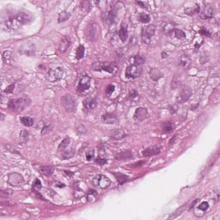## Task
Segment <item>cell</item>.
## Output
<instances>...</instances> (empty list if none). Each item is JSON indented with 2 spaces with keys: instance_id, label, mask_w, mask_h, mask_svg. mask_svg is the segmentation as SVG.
<instances>
[{
  "instance_id": "4316f807",
  "label": "cell",
  "mask_w": 220,
  "mask_h": 220,
  "mask_svg": "<svg viewBox=\"0 0 220 220\" xmlns=\"http://www.w3.org/2000/svg\"><path fill=\"white\" fill-rule=\"evenodd\" d=\"M20 121L23 126H32L34 125V120L28 116H22L20 117Z\"/></svg>"
},
{
  "instance_id": "f907efd6",
  "label": "cell",
  "mask_w": 220,
  "mask_h": 220,
  "mask_svg": "<svg viewBox=\"0 0 220 220\" xmlns=\"http://www.w3.org/2000/svg\"><path fill=\"white\" fill-rule=\"evenodd\" d=\"M14 89H15V84H11L10 86H8L7 88L4 89V92L7 93V94H10V93L13 92Z\"/></svg>"
},
{
  "instance_id": "83f0119b",
  "label": "cell",
  "mask_w": 220,
  "mask_h": 220,
  "mask_svg": "<svg viewBox=\"0 0 220 220\" xmlns=\"http://www.w3.org/2000/svg\"><path fill=\"white\" fill-rule=\"evenodd\" d=\"M29 133L26 130H22L20 132V137H19V142L21 144H26L29 140Z\"/></svg>"
},
{
  "instance_id": "4dcf8cb0",
  "label": "cell",
  "mask_w": 220,
  "mask_h": 220,
  "mask_svg": "<svg viewBox=\"0 0 220 220\" xmlns=\"http://www.w3.org/2000/svg\"><path fill=\"white\" fill-rule=\"evenodd\" d=\"M91 3L89 1H83L81 2L80 4V9L82 11H84V12H88V11H90L91 9Z\"/></svg>"
},
{
  "instance_id": "9a60e30c",
  "label": "cell",
  "mask_w": 220,
  "mask_h": 220,
  "mask_svg": "<svg viewBox=\"0 0 220 220\" xmlns=\"http://www.w3.org/2000/svg\"><path fill=\"white\" fill-rule=\"evenodd\" d=\"M70 46H71V38L69 36H65L59 42V51L60 53H66Z\"/></svg>"
},
{
  "instance_id": "816d5d0a",
  "label": "cell",
  "mask_w": 220,
  "mask_h": 220,
  "mask_svg": "<svg viewBox=\"0 0 220 220\" xmlns=\"http://www.w3.org/2000/svg\"><path fill=\"white\" fill-rule=\"evenodd\" d=\"M77 131H78V132H80V133H85L86 132V129H85V127L83 125H79L77 126Z\"/></svg>"
},
{
  "instance_id": "7a4b0ae2",
  "label": "cell",
  "mask_w": 220,
  "mask_h": 220,
  "mask_svg": "<svg viewBox=\"0 0 220 220\" xmlns=\"http://www.w3.org/2000/svg\"><path fill=\"white\" fill-rule=\"evenodd\" d=\"M64 74V71L61 67H56L54 69H50L46 73V78L51 83H54L56 81L60 80Z\"/></svg>"
},
{
  "instance_id": "1f68e13d",
  "label": "cell",
  "mask_w": 220,
  "mask_h": 220,
  "mask_svg": "<svg viewBox=\"0 0 220 220\" xmlns=\"http://www.w3.org/2000/svg\"><path fill=\"white\" fill-rule=\"evenodd\" d=\"M96 196H97V194H96V191L94 190V189H89V192L87 193V199L89 202H93L96 200Z\"/></svg>"
},
{
  "instance_id": "9f6ffc18",
  "label": "cell",
  "mask_w": 220,
  "mask_h": 220,
  "mask_svg": "<svg viewBox=\"0 0 220 220\" xmlns=\"http://www.w3.org/2000/svg\"><path fill=\"white\" fill-rule=\"evenodd\" d=\"M145 164V162H144V161H140V162H139V163L135 164L133 167H139V166H141L140 164Z\"/></svg>"
},
{
  "instance_id": "11a10c76",
  "label": "cell",
  "mask_w": 220,
  "mask_h": 220,
  "mask_svg": "<svg viewBox=\"0 0 220 220\" xmlns=\"http://www.w3.org/2000/svg\"><path fill=\"white\" fill-rule=\"evenodd\" d=\"M176 139V135H175L172 139H170V140H169V145H171V144H173L175 143V140Z\"/></svg>"
},
{
  "instance_id": "484cf974",
  "label": "cell",
  "mask_w": 220,
  "mask_h": 220,
  "mask_svg": "<svg viewBox=\"0 0 220 220\" xmlns=\"http://www.w3.org/2000/svg\"><path fill=\"white\" fill-rule=\"evenodd\" d=\"M150 75H151V77L153 80H158V79H160L161 77H163L162 72H161L158 69H156V68H153V69L151 70Z\"/></svg>"
},
{
  "instance_id": "44dd1931",
  "label": "cell",
  "mask_w": 220,
  "mask_h": 220,
  "mask_svg": "<svg viewBox=\"0 0 220 220\" xmlns=\"http://www.w3.org/2000/svg\"><path fill=\"white\" fill-rule=\"evenodd\" d=\"M132 157V152L130 151H121L119 154L115 156V159L116 160H124V159H130Z\"/></svg>"
},
{
  "instance_id": "8fae6325",
  "label": "cell",
  "mask_w": 220,
  "mask_h": 220,
  "mask_svg": "<svg viewBox=\"0 0 220 220\" xmlns=\"http://www.w3.org/2000/svg\"><path fill=\"white\" fill-rule=\"evenodd\" d=\"M15 16L17 18V20L21 22L22 25L29 23V22L32 21V19H33L32 15L30 13H28V12H19Z\"/></svg>"
},
{
  "instance_id": "f6af8a7d",
  "label": "cell",
  "mask_w": 220,
  "mask_h": 220,
  "mask_svg": "<svg viewBox=\"0 0 220 220\" xmlns=\"http://www.w3.org/2000/svg\"><path fill=\"white\" fill-rule=\"evenodd\" d=\"M95 162H96V164H97L98 165L102 166V165H105L107 164V159H106V158H101V157H98V158H96V159L95 160Z\"/></svg>"
},
{
  "instance_id": "9c48e42d",
  "label": "cell",
  "mask_w": 220,
  "mask_h": 220,
  "mask_svg": "<svg viewBox=\"0 0 220 220\" xmlns=\"http://www.w3.org/2000/svg\"><path fill=\"white\" fill-rule=\"evenodd\" d=\"M90 77L89 76H84V77H81L79 83H78V85H77V90L79 92H84L85 90L89 89V88L90 87Z\"/></svg>"
},
{
  "instance_id": "f1b7e54d",
  "label": "cell",
  "mask_w": 220,
  "mask_h": 220,
  "mask_svg": "<svg viewBox=\"0 0 220 220\" xmlns=\"http://www.w3.org/2000/svg\"><path fill=\"white\" fill-rule=\"evenodd\" d=\"M174 128H175L174 124H173L172 122H169V121L164 122V123L163 124V126H162V129H163V131L165 132H172V131L174 130Z\"/></svg>"
},
{
  "instance_id": "ffe728a7",
  "label": "cell",
  "mask_w": 220,
  "mask_h": 220,
  "mask_svg": "<svg viewBox=\"0 0 220 220\" xmlns=\"http://www.w3.org/2000/svg\"><path fill=\"white\" fill-rule=\"evenodd\" d=\"M175 30V24L173 22H165L163 26V31L165 34H169Z\"/></svg>"
},
{
  "instance_id": "ee69618b",
  "label": "cell",
  "mask_w": 220,
  "mask_h": 220,
  "mask_svg": "<svg viewBox=\"0 0 220 220\" xmlns=\"http://www.w3.org/2000/svg\"><path fill=\"white\" fill-rule=\"evenodd\" d=\"M199 33L201 35H204V36H207V37H210V36H211V33H210L207 29H206L203 28V27L199 30Z\"/></svg>"
},
{
  "instance_id": "5bb4252c",
  "label": "cell",
  "mask_w": 220,
  "mask_h": 220,
  "mask_svg": "<svg viewBox=\"0 0 220 220\" xmlns=\"http://www.w3.org/2000/svg\"><path fill=\"white\" fill-rule=\"evenodd\" d=\"M148 116V113H147V109L144 108H138L135 110L133 117L134 120L137 121H144L146 117Z\"/></svg>"
},
{
  "instance_id": "836d02e7",
  "label": "cell",
  "mask_w": 220,
  "mask_h": 220,
  "mask_svg": "<svg viewBox=\"0 0 220 220\" xmlns=\"http://www.w3.org/2000/svg\"><path fill=\"white\" fill-rule=\"evenodd\" d=\"M189 64V59L188 57L186 56V55H183L180 58V60H179V65L181 67H187V65Z\"/></svg>"
},
{
  "instance_id": "cb8c5ba5",
  "label": "cell",
  "mask_w": 220,
  "mask_h": 220,
  "mask_svg": "<svg viewBox=\"0 0 220 220\" xmlns=\"http://www.w3.org/2000/svg\"><path fill=\"white\" fill-rule=\"evenodd\" d=\"M40 171L41 174L46 176H50L54 173V169L51 166H41L40 168Z\"/></svg>"
},
{
  "instance_id": "d6a6232c",
  "label": "cell",
  "mask_w": 220,
  "mask_h": 220,
  "mask_svg": "<svg viewBox=\"0 0 220 220\" xmlns=\"http://www.w3.org/2000/svg\"><path fill=\"white\" fill-rule=\"evenodd\" d=\"M84 56V46L83 45H79L78 47L77 48V52H76V57L78 60L82 59Z\"/></svg>"
},
{
  "instance_id": "bcb514c9",
  "label": "cell",
  "mask_w": 220,
  "mask_h": 220,
  "mask_svg": "<svg viewBox=\"0 0 220 220\" xmlns=\"http://www.w3.org/2000/svg\"><path fill=\"white\" fill-rule=\"evenodd\" d=\"M41 182L39 179H36L33 183V187L34 189H41Z\"/></svg>"
},
{
  "instance_id": "30bf717a",
  "label": "cell",
  "mask_w": 220,
  "mask_h": 220,
  "mask_svg": "<svg viewBox=\"0 0 220 220\" xmlns=\"http://www.w3.org/2000/svg\"><path fill=\"white\" fill-rule=\"evenodd\" d=\"M2 25H5L7 29H14L15 30V29H18L19 28H21L22 24L17 20V18L16 16H13V17H11L10 19H8L4 23L3 22Z\"/></svg>"
},
{
  "instance_id": "2e32d148",
  "label": "cell",
  "mask_w": 220,
  "mask_h": 220,
  "mask_svg": "<svg viewBox=\"0 0 220 220\" xmlns=\"http://www.w3.org/2000/svg\"><path fill=\"white\" fill-rule=\"evenodd\" d=\"M161 152V149L158 146H151L146 148L145 150H144L143 151V156H155V155L159 154Z\"/></svg>"
},
{
  "instance_id": "7402d4cb",
  "label": "cell",
  "mask_w": 220,
  "mask_h": 220,
  "mask_svg": "<svg viewBox=\"0 0 220 220\" xmlns=\"http://www.w3.org/2000/svg\"><path fill=\"white\" fill-rule=\"evenodd\" d=\"M214 14V10L211 6H207L206 7L205 11H203V18L204 19H210L213 16Z\"/></svg>"
},
{
  "instance_id": "680465c9",
  "label": "cell",
  "mask_w": 220,
  "mask_h": 220,
  "mask_svg": "<svg viewBox=\"0 0 220 220\" xmlns=\"http://www.w3.org/2000/svg\"><path fill=\"white\" fill-rule=\"evenodd\" d=\"M198 202V199H195L194 201V203L192 204V206H191V208H193V207H194V206H195V204Z\"/></svg>"
},
{
  "instance_id": "74e56055",
  "label": "cell",
  "mask_w": 220,
  "mask_h": 220,
  "mask_svg": "<svg viewBox=\"0 0 220 220\" xmlns=\"http://www.w3.org/2000/svg\"><path fill=\"white\" fill-rule=\"evenodd\" d=\"M11 53L10 51H4L3 52V55H2V58H3V60L5 64H9L10 63V60H11Z\"/></svg>"
},
{
  "instance_id": "d6986e66",
  "label": "cell",
  "mask_w": 220,
  "mask_h": 220,
  "mask_svg": "<svg viewBox=\"0 0 220 220\" xmlns=\"http://www.w3.org/2000/svg\"><path fill=\"white\" fill-rule=\"evenodd\" d=\"M119 37L123 42H125L127 40L128 37V32H127V28L126 25L122 24L121 26V29L119 30Z\"/></svg>"
},
{
  "instance_id": "ac0fdd59",
  "label": "cell",
  "mask_w": 220,
  "mask_h": 220,
  "mask_svg": "<svg viewBox=\"0 0 220 220\" xmlns=\"http://www.w3.org/2000/svg\"><path fill=\"white\" fill-rule=\"evenodd\" d=\"M129 62H130L131 65L139 66H141V65H143V64H144V62H145V58L143 57V56H141V55H135V56H133L132 58H130Z\"/></svg>"
},
{
  "instance_id": "f546056e",
  "label": "cell",
  "mask_w": 220,
  "mask_h": 220,
  "mask_svg": "<svg viewBox=\"0 0 220 220\" xmlns=\"http://www.w3.org/2000/svg\"><path fill=\"white\" fill-rule=\"evenodd\" d=\"M71 17V14L67 11H62L59 14V17H58V21L59 22H66V20H68Z\"/></svg>"
},
{
  "instance_id": "681fc988",
  "label": "cell",
  "mask_w": 220,
  "mask_h": 220,
  "mask_svg": "<svg viewBox=\"0 0 220 220\" xmlns=\"http://www.w3.org/2000/svg\"><path fill=\"white\" fill-rule=\"evenodd\" d=\"M138 96H139V94H138V92L135 89H132L130 91V93H129V98L130 99H134V98H136Z\"/></svg>"
},
{
  "instance_id": "b9f144b4",
  "label": "cell",
  "mask_w": 220,
  "mask_h": 220,
  "mask_svg": "<svg viewBox=\"0 0 220 220\" xmlns=\"http://www.w3.org/2000/svg\"><path fill=\"white\" fill-rule=\"evenodd\" d=\"M208 208H209V204L206 201L201 202L198 206V209L200 210L201 211H206L208 210Z\"/></svg>"
},
{
  "instance_id": "60d3db41",
  "label": "cell",
  "mask_w": 220,
  "mask_h": 220,
  "mask_svg": "<svg viewBox=\"0 0 220 220\" xmlns=\"http://www.w3.org/2000/svg\"><path fill=\"white\" fill-rule=\"evenodd\" d=\"M114 89H115V87H114V84H109L106 89H105V96H107V97H109L110 96L113 94V92L114 91Z\"/></svg>"
},
{
  "instance_id": "f5cc1de1",
  "label": "cell",
  "mask_w": 220,
  "mask_h": 220,
  "mask_svg": "<svg viewBox=\"0 0 220 220\" xmlns=\"http://www.w3.org/2000/svg\"><path fill=\"white\" fill-rule=\"evenodd\" d=\"M64 173H65V175H66V176H69V177H71V176H73V175H74V173H73V172H71V171H67V170L64 171Z\"/></svg>"
},
{
  "instance_id": "603a6c76",
  "label": "cell",
  "mask_w": 220,
  "mask_h": 220,
  "mask_svg": "<svg viewBox=\"0 0 220 220\" xmlns=\"http://www.w3.org/2000/svg\"><path fill=\"white\" fill-rule=\"evenodd\" d=\"M114 176L116 177V180H117V181L119 182V184H124V183H126V181H128V180H129V177L127 176H126V175H124V174H121V173H114Z\"/></svg>"
},
{
  "instance_id": "6f0895ef",
  "label": "cell",
  "mask_w": 220,
  "mask_h": 220,
  "mask_svg": "<svg viewBox=\"0 0 220 220\" xmlns=\"http://www.w3.org/2000/svg\"><path fill=\"white\" fill-rule=\"evenodd\" d=\"M168 57V54L166 52H163L162 53V58H167Z\"/></svg>"
},
{
  "instance_id": "e0dca14e",
  "label": "cell",
  "mask_w": 220,
  "mask_h": 220,
  "mask_svg": "<svg viewBox=\"0 0 220 220\" xmlns=\"http://www.w3.org/2000/svg\"><path fill=\"white\" fill-rule=\"evenodd\" d=\"M84 109L89 111V110L94 109L97 106V101L94 98H86L83 102Z\"/></svg>"
},
{
  "instance_id": "3957f363",
  "label": "cell",
  "mask_w": 220,
  "mask_h": 220,
  "mask_svg": "<svg viewBox=\"0 0 220 220\" xmlns=\"http://www.w3.org/2000/svg\"><path fill=\"white\" fill-rule=\"evenodd\" d=\"M116 69V65L111 62H97L93 65L94 71H106L109 73H113Z\"/></svg>"
},
{
  "instance_id": "4fadbf2b",
  "label": "cell",
  "mask_w": 220,
  "mask_h": 220,
  "mask_svg": "<svg viewBox=\"0 0 220 220\" xmlns=\"http://www.w3.org/2000/svg\"><path fill=\"white\" fill-rule=\"evenodd\" d=\"M101 122H103L104 124H107V125H114V124H116L117 121H118V119H117V116L114 114H105L103 115H101Z\"/></svg>"
},
{
  "instance_id": "7bdbcfd3",
  "label": "cell",
  "mask_w": 220,
  "mask_h": 220,
  "mask_svg": "<svg viewBox=\"0 0 220 220\" xmlns=\"http://www.w3.org/2000/svg\"><path fill=\"white\" fill-rule=\"evenodd\" d=\"M190 90V89H184L183 90H182V92H181V97L182 98L183 101H186L189 98V96H191V94H187V91H189Z\"/></svg>"
},
{
  "instance_id": "7dc6e473",
  "label": "cell",
  "mask_w": 220,
  "mask_h": 220,
  "mask_svg": "<svg viewBox=\"0 0 220 220\" xmlns=\"http://www.w3.org/2000/svg\"><path fill=\"white\" fill-rule=\"evenodd\" d=\"M52 128H53V126L52 125H46L44 126V127H43V129H42V131H41V135H43L45 133H46V132H50L51 130H52Z\"/></svg>"
},
{
  "instance_id": "db71d44e",
  "label": "cell",
  "mask_w": 220,
  "mask_h": 220,
  "mask_svg": "<svg viewBox=\"0 0 220 220\" xmlns=\"http://www.w3.org/2000/svg\"><path fill=\"white\" fill-rule=\"evenodd\" d=\"M136 4H139V5H140L142 8H144V7L146 6V4H145V3H144V2H140V1H137V2H136ZM145 8H146V7H145Z\"/></svg>"
},
{
  "instance_id": "52a82bcc",
  "label": "cell",
  "mask_w": 220,
  "mask_h": 220,
  "mask_svg": "<svg viewBox=\"0 0 220 220\" xmlns=\"http://www.w3.org/2000/svg\"><path fill=\"white\" fill-rule=\"evenodd\" d=\"M7 181L11 186H19L23 182V177L21 174L17 172H13L8 175L7 177Z\"/></svg>"
},
{
  "instance_id": "f35d334b",
  "label": "cell",
  "mask_w": 220,
  "mask_h": 220,
  "mask_svg": "<svg viewBox=\"0 0 220 220\" xmlns=\"http://www.w3.org/2000/svg\"><path fill=\"white\" fill-rule=\"evenodd\" d=\"M85 194V191L76 187V189L74 191V197L76 199H81L84 195Z\"/></svg>"
},
{
  "instance_id": "e575fe53",
  "label": "cell",
  "mask_w": 220,
  "mask_h": 220,
  "mask_svg": "<svg viewBox=\"0 0 220 220\" xmlns=\"http://www.w3.org/2000/svg\"><path fill=\"white\" fill-rule=\"evenodd\" d=\"M139 21L143 23H148L151 21V17L148 14H145V13H140L139 16Z\"/></svg>"
},
{
  "instance_id": "6da1fadb",
  "label": "cell",
  "mask_w": 220,
  "mask_h": 220,
  "mask_svg": "<svg viewBox=\"0 0 220 220\" xmlns=\"http://www.w3.org/2000/svg\"><path fill=\"white\" fill-rule=\"evenodd\" d=\"M31 103V101L27 96H22L18 99H11L9 101L8 108L9 109L15 111V112H20L24 110L27 107H29Z\"/></svg>"
},
{
  "instance_id": "7c38bea8",
  "label": "cell",
  "mask_w": 220,
  "mask_h": 220,
  "mask_svg": "<svg viewBox=\"0 0 220 220\" xmlns=\"http://www.w3.org/2000/svg\"><path fill=\"white\" fill-rule=\"evenodd\" d=\"M88 39L91 41H96L98 34V26L96 23H91L88 28Z\"/></svg>"
},
{
  "instance_id": "c3c4849f",
  "label": "cell",
  "mask_w": 220,
  "mask_h": 220,
  "mask_svg": "<svg viewBox=\"0 0 220 220\" xmlns=\"http://www.w3.org/2000/svg\"><path fill=\"white\" fill-rule=\"evenodd\" d=\"M94 156H95L94 151H89L88 152L86 153V159H87L88 161H91V160L94 158Z\"/></svg>"
},
{
  "instance_id": "d590c367",
  "label": "cell",
  "mask_w": 220,
  "mask_h": 220,
  "mask_svg": "<svg viewBox=\"0 0 220 220\" xmlns=\"http://www.w3.org/2000/svg\"><path fill=\"white\" fill-rule=\"evenodd\" d=\"M70 142H71V139L70 138H66L59 145V151H60V150H65L66 148H67L68 146H69V144H70Z\"/></svg>"
},
{
  "instance_id": "8992f818",
  "label": "cell",
  "mask_w": 220,
  "mask_h": 220,
  "mask_svg": "<svg viewBox=\"0 0 220 220\" xmlns=\"http://www.w3.org/2000/svg\"><path fill=\"white\" fill-rule=\"evenodd\" d=\"M61 102L66 109V111L68 112H73L76 108V103L73 97L71 95H65L61 97Z\"/></svg>"
},
{
  "instance_id": "8d00e7d4",
  "label": "cell",
  "mask_w": 220,
  "mask_h": 220,
  "mask_svg": "<svg viewBox=\"0 0 220 220\" xmlns=\"http://www.w3.org/2000/svg\"><path fill=\"white\" fill-rule=\"evenodd\" d=\"M199 11H200V7L197 6L195 8H187V9H185V13L188 16H193L195 13H199Z\"/></svg>"
},
{
  "instance_id": "d4e9b609",
  "label": "cell",
  "mask_w": 220,
  "mask_h": 220,
  "mask_svg": "<svg viewBox=\"0 0 220 220\" xmlns=\"http://www.w3.org/2000/svg\"><path fill=\"white\" fill-rule=\"evenodd\" d=\"M126 136V134L125 133L124 131L122 130H115L112 134V139H116V140H121L122 139H124Z\"/></svg>"
},
{
  "instance_id": "277c9868",
  "label": "cell",
  "mask_w": 220,
  "mask_h": 220,
  "mask_svg": "<svg viewBox=\"0 0 220 220\" xmlns=\"http://www.w3.org/2000/svg\"><path fill=\"white\" fill-rule=\"evenodd\" d=\"M111 184V181L106 176L103 175H97L93 179V185L96 187L101 189H104L109 187Z\"/></svg>"
},
{
  "instance_id": "ab89813d",
  "label": "cell",
  "mask_w": 220,
  "mask_h": 220,
  "mask_svg": "<svg viewBox=\"0 0 220 220\" xmlns=\"http://www.w3.org/2000/svg\"><path fill=\"white\" fill-rule=\"evenodd\" d=\"M174 33L176 34V38H178V39H185L186 38V34H185L184 31H182L181 29H175Z\"/></svg>"
},
{
  "instance_id": "5b68a950",
  "label": "cell",
  "mask_w": 220,
  "mask_h": 220,
  "mask_svg": "<svg viewBox=\"0 0 220 220\" xmlns=\"http://www.w3.org/2000/svg\"><path fill=\"white\" fill-rule=\"evenodd\" d=\"M156 31V27L154 25H149L147 27H144L142 29V41L145 44L151 43V39L154 35Z\"/></svg>"
},
{
  "instance_id": "ba28073f",
  "label": "cell",
  "mask_w": 220,
  "mask_h": 220,
  "mask_svg": "<svg viewBox=\"0 0 220 220\" xmlns=\"http://www.w3.org/2000/svg\"><path fill=\"white\" fill-rule=\"evenodd\" d=\"M141 74V69L139 66L130 65L126 67L125 75L127 78H136L139 77Z\"/></svg>"
}]
</instances>
